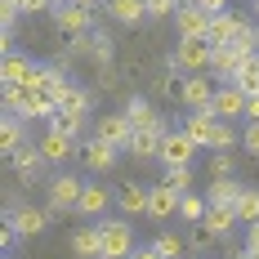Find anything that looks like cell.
<instances>
[{"mask_svg":"<svg viewBox=\"0 0 259 259\" xmlns=\"http://www.w3.org/2000/svg\"><path fill=\"white\" fill-rule=\"evenodd\" d=\"M0 103L14 116H27V121H40V116H58V99L36 90V85H18V90H0Z\"/></svg>","mask_w":259,"mask_h":259,"instance_id":"6da1fadb","label":"cell"},{"mask_svg":"<svg viewBox=\"0 0 259 259\" xmlns=\"http://www.w3.org/2000/svg\"><path fill=\"white\" fill-rule=\"evenodd\" d=\"M210 54H214V45H210L206 36H179V45H175V54H170V67L197 76V72L210 67Z\"/></svg>","mask_w":259,"mask_h":259,"instance_id":"7a4b0ae2","label":"cell"},{"mask_svg":"<svg viewBox=\"0 0 259 259\" xmlns=\"http://www.w3.org/2000/svg\"><path fill=\"white\" fill-rule=\"evenodd\" d=\"M99 237H103V259H130L139 246H134V228L125 219H103L99 224Z\"/></svg>","mask_w":259,"mask_h":259,"instance_id":"3957f363","label":"cell"},{"mask_svg":"<svg viewBox=\"0 0 259 259\" xmlns=\"http://www.w3.org/2000/svg\"><path fill=\"white\" fill-rule=\"evenodd\" d=\"M54 27H58V36H85V31H94V9L90 5H80V0H72V5H54Z\"/></svg>","mask_w":259,"mask_h":259,"instance_id":"277c9868","label":"cell"},{"mask_svg":"<svg viewBox=\"0 0 259 259\" xmlns=\"http://www.w3.org/2000/svg\"><path fill=\"white\" fill-rule=\"evenodd\" d=\"M94 139H103V143H112V148H130L134 121L125 116V107H121V112H103V116L94 121Z\"/></svg>","mask_w":259,"mask_h":259,"instance_id":"5b68a950","label":"cell"},{"mask_svg":"<svg viewBox=\"0 0 259 259\" xmlns=\"http://www.w3.org/2000/svg\"><path fill=\"white\" fill-rule=\"evenodd\" d=\"M80 192H85V183H80L76 175H58V179H50V210L54 214L76 210L80 206Z\"/></svg>","mask_w":259,"mask_h":259,"instance_id":"8992f818","label":"cell"},{"mask_svg":"<svg viewBox=\"0 0 259 259\" xmlns=\"http://www.w3.org/2000/svg\"><path fill=\"white\" fill-rule=\"evenodd\" d=\"M36 148L45 152V161H50V165H63V161H72V156L80 152L76 139H72V134H63V130H54V125L45 130L40 139H36Z\"/></svg>","mask_w":259,"mask_h":259,"instance_id":"52a82bcc","label":"cell"},{"mask_svg":"<svg viewBox=\"0 0 259 259\" xmlns=\"http://www.w3.org/2000/svg\"><path fill=\"white\" fill-rule=\"evenodd\" d=\"M50 214H54V210H40V206H14L5 224H9L18 237H40V233H45V224H50Z\"/></svg>","mask_w":259,"mask_h":259,"instance_id":"ba28073f","label":"cell"},{"mask_svg":"<svg viewBox=\"0 0 259 259\" xmlns=\"http://www.w3.org/2000/svg\"><path fill=\"white\" fill-rule=\"evenodd\" d=\"M214 94H219V85H214L210 76H201V72H197V76H188V80H183L179 103L188 107V112H206V107L214 103Z\"/></svg>","mask_w":259,"mask_h":259,"instance_id":"9c48e42d","label":"cell"},{"mask_svg":"<svg viewBox=\"0 0 259 259\" xmlns=\"http://www.w3.org/2000/svg\"><path fill=\"white\" fill-rule=\"evenodd\" d=\"M246 27H250V23H246L241 14L224 9V14H214V18H210V31H206V40H210V45H237V36H241Z\"/></svg>","mask_w":259,"mask_h":259,"instance_id":"30bf717a","label":"cell"},{"mask_svg":"<svg viewBox=\"0 0 259 259\" xmlns=\"http://www.w3.org/2000/svg\"><path fill=\"white\" fill-rule=\"evenodd\" d=\"M179 206H183V192H179V188H170L165 179L152 183V206H148V219L165 224V219H175V214H179Z\"/></svg>","mask_w":259,"mask_h":259,"instance_id":"8fae6325","label":"cell"},{"mask_svg":"<svg viewBox=\"0 0 259 259\" xmlns=\"http://www.w3.org/2000/svg\"><path fill=\"white\" fill-rule=\"evenodd\" d=\"M214 130H219V116H214L210 107H206V112H188V116H183V134H188L197 148H214Z\"/></svg>","mask_w":259,"mask_h":259,"instance_id":"7c38bea8","label":"cell"},{"mask_svg":"<svg viewBox=\"0 0 259 259\" xmlns=\"http://www.w3.org/2000/svg\"><path fill=\"white\" fill-rule=\"evenodd\" d=\"M241 54L233 50V45H214V54H210V76L219 80V85H233L237 80V72H241Z\"/></svg>","mask_w":259,"mask_h":259,"instance_id":"4fadbf2b","label":"cell"},{"mask_svg":"<svg viewBox=\"0 0 259 259\" xmlns=\"http://www.w3.org/2000/svg\"><path fill=\"white\" fill-rule=\"evenodd\" d=\"M192 152H197V143H192L183 130H170L165 143H161V161H165V170H170V165H192Z\"/></svg>","mask_w":259,"mask_h":259,"instance_id":"5bb4252c","label":"cell"},{"mask_svg":"<svg viewBox=\"0 0 259 259\" xmlns=\"http://www.w3.org/2000/svg\"><path fill=\"white\" fill-rule=\"evenodd\" d=\"M40 165H45V152L31 148V143H27L23 152L9 156V170H14V179H18V183H36V179H40Z\"/></svg>","mask_w":259,"mask_h":259,"instance_id":"9a60e30c","label":"cell"},{"mask_svg":"<svg viewBox=\"0 0 259 259\" xmlns=\"http://www.w3.org/2000/svg\"><path fill=\"white\" fill-rule=\"evenodd\" d=\"M36 67H40V63H31V58H23V54H9V58L0 63V90H18V85H27Z\"/></svg>","mask_w":259,"mask_h":259,"instance_id":"2e32d148","label":"cell"},{"mask_svg":"<svg viewBox=\"0 0 259 259\" xmlns=\"http://www.w3.org/2000/svg\"><path fill=\"white\" fill-rule=\"evenodd\" d=\"M116 206H121V214H125V219H134V214H148V206H152V188H143V183H121Z\"/></svg>","mask_w":259,"mask_h":259,"instance_id":"e0dca14e","label":"cell"},{"mask_svg":"<svg viewBox=\"0 0 259 259\" xmlns=\"http://www.w3.org/2000/svg\"><path fill=\"white\" fill-rule=\"evenodd\" d=\"M125 116L134 121V130H156V134H170V130H165V121H161V112H156L148 99H139V94L125 103Z\"/></svg>","mask_w":259,"mask_h":259,"instance_id":"ac0fdd59","label":"cell"},{"mask_svg":"<svg viewBox=\"0 0 259 259\" xmlns=\"http://www.w3.org/2000/svg\"><path fill=\"white\" fill-rule=\"evenodd\" d=\"M210 112H214L219 121H233V116H246V94H241L237 85H219V94H214Z\"/></svg>","mask_w":259,"mask_h":259,"instance_id":"d6986e66","label":"cell"},{"mask_svg":"<svg viewBox=\"0 0 259 259\" xmlns=\"http://www.w3.org/2000/svg\"><path fill=\"white\" fill-rule=\"evenodd\" d=\"M116 152H121V148H112V143H103V139H90V143L80 148V161H85L94 175H107V170L116 165Z\"/></svg>","mask_w":259,"mask_h":259,"instance_id":"ffe728a7","label":"cell"},{"mask_svg":"<svg viewBox=\"0 0 259 259\" xmlns=\"http://www.w3.org/2000/svg\"><path fill=\"white\" fill-rule=\"evenodd\" d=\"M175 31H179V36H206V31H210V14L201 9V5H179Z\"/></svg>","mask_w":259,"mask_h":259,"instance_id":"44dd1931","label":"cell"},{"mask_svg":"<svg viewBox=\"0 0 259 259\" xmlns=\"http://www.w3.org/2000/svg\"><path fill=\"white\" fill-rule=\"evenodd\" d=\"M72 255L76 259H103V237H99V224H85L72 233Z\"/></svg>","mask_w":259,"mask_h":259,"instance_id":"7402d4cb","label":"cell"},{"mask_svg":"<svg viewBox=\"0 0 259 259\" xmlns=\"http://www.w3.org/2000/svg\"><path fill=\"white\" fill-rule=\"evenodd\" d=\"M107 206H112V192H107L103 183H85L76 214H85V219H99V214H107Z\"/></svg>","mask_w":259,"mask_h":259,"instance_id":"603a6c76","label":"cell"},{"mask_svg":"<svg viewBox=\"0 0 259 259\" xmlns=\"http://www.w3.org/2000/svg\"><path fill=\"white\" fill-rule=\"evenodd\" d=\"M161 143H165V134H156V130H134V139H130L125 152L134 161H156L161 156Z\"/></svg>","mask_w":259,"mask_h":259,"instance_id":"cb8c5ba5","label":"cell"},{"mask_svg":"<svg viewBox=\"0 0 259 259\" xmlns=\"http://www.w3.org/2000/svg\"><path fill=\"white\" fill-rule=\"evenodd\" d=\"M23 148H27L23 143V116L5 112V116H0V152L14 156V152H23Z\"/></svg>","mask_w":259,"mask_h":259,"instance_id":"d4e9b609","label":"cell"},{"mask_svg":"<svg viewBox=\"0 0 259 259\" xmlns=\"http://www.w3.org/2000/svg\"><path fill=\"white\" fill-rule=\"evenodd\" d=\"M103 9H107V18H116V23H125V27H139L148 18V5L143 0H107Z\"/></svg>","mask_w":259,"mask_h":259,"instance_id":"484cf974","label":"cell"},{"mask_svg":"<svg viewBox=\"0 0 259 259\" xmlns=\"http://www.w3.org/2000/svg\"><path fill=\"white\" fill-rule=\"evenodd\" d=\"M241 188H246V183H237V179H210V188H206V201H210V206H237Z\"/></svg>","mask_w":259,"mask_h":259,"instance_id":"4316f807","label":"cell"},{"mask_svg":"<svg viewBox=\"0 0 259 259\" xmlns=\"http://www.w3.org/2000/svg\"><path fill=\"white\" fill-rule=\"evenodd\" d=\"M58 112L85 116V112H90V90H80V85H67V90L58 94Z\"/></svg>","mask_w":259,"mask_h":259,"instance_id":"83f0119b","label":"cell"},{"mask_svg":"<svg viewBox=\"0 0 259 259\" xmlns=\"http://www.w3.org/2000/svg\"><path fill=\"white\" fill-rule=\"evenodd\" d=\"M201 224H206V228H210L214 237H224V233H228V228L237 224V210H233V206H210Z\"/></svg>","mask_w":259,"mask_h":259,"instance_id":"f1b7e54d","label":"cell"},{"mask_svg":"<svg viewBox=\"0 0 259 259\" xmlns=\"http://www.w3.org/2000/svg\"><path fill=\"white\" fill-rule=\"evenodd\" d=\"M233 210H237V224H259V188H241Z\"/></svg>","mask_w":259,"mask_h":259,"instance_id":"f546056e","label":"cell"},{"mask_svg":"<svg viewBox=\"0 0 259 259\" xmlns=\"http://www.w3.org/2000/svg\"><path fill=\"white\" fill-rule=\"evenodd\" d=\"M237 90L250 99V94H259V54H250L246 63H241V72H237V80H233Z\"/></svg>","mask_w":259,"mask_h":259,"instance_id":"4dcf8cb0","label":"cell"},{"mask_svg":"<svg viewBox=\"0 0 259 259\" xmlns=\"http://www.w3.org/2000/svg\"><path fill=\"white\" fill-rule=\"evenodd\" d=\"M206 210H210L206 197H192V192H183V206H179V219H183V224H201V219H206Z\"/></svg>","mask_w":259,"mask_h":259,"instance_id":"1f68e13d","label":"cell"},{"mask_svg":"<svg viewBox=\"0 0 259 259\" xmlns=\"http://www.w3.org/2000/svg\"><path fill=\"white\" fill-rule=\"evenodd\" d=\"M152 246H156V255H161V259H183V250H188L179 233H161Z\"/></svg>","mask_w":259,"mask_h":259,"instance_id":"d6a6232c","label":"cell"},{"mask_svg":"<svg viewBox=\"0 0 259 259\" xmlns=\"http://www.w3.org/2000/svg\"><path fill=\"white\" fill-rule=\"evenodd\" d=\"M112 36H107V31H94V40H90V58H94V63H99V67H107V63H112Z\"/></svg>","mask_w":259,"mask_h":259,"instance_id":"836d02e7","label":"cell"},{"mask_svg":"<svg viewBox=\"0 0 259 259\" xmlns=\"http://www.w3.org/2000/svg\"><path fill=\"white\" fill-rule=\"evenodd\" d=\"M214 241H219V237L210 233L206 224H192V237H188V246H192L197 255H206V250H210V246H214Z\"/></svg>","mask_w":259,"mask_h":259,"instance_id":"e575fe53","label":"cell"},{"mask_svg":"<svg viewBox=\"0 0 259 259\" xmlns=\"http://www.w3.org/2000/svg\"><path fill=\"white\" fill-rule=\"evenodd\" d=\"M50 125H54V130H63V134H72V139H76L80 130H85V116H72V112H58V116H50Z\"/></svg>","mask_w":259,"mask_h":259,"instance_id":"d590c367","label":"cell"},{"mask_svg":"<svg viewBox=\"0 0 259 259\" xmlns=\"http://www.w3.org/2000/svg\"><path fill=\"white\" fill-rule=\"evenodd\" d=\"M233 143H241V134L233 130V121H219V130H214V152H228Z\"/></svg>","mask_w":259,"mask_h":259,"instance_id":"8d00e7d4","label":"cell"},{"mask_svg":"<svg viewBox=\"0 0 259 259\" xmlns=\"http://www.w3.org/2000/svg\"><path fill=\"white\" fill-rule=\"evenodd\" d=\"M143 5H148V18H175L183 0H143Z\"/></svg>","mask_w":259,"mask_h":259,"instance_id":"74e56055","label":"cell"},{"mask_svg":"<svg viewBox=\"0 0 259 259\" xmlns=\"http://www.w3.org/2000/svg\"><path fill=\"white\" fill-rule=\"evenodd\" d=\"M165 183L179 188V192H188V183H192V165H170V170H165Z\"/></svg>","mask_w":259,"mask_h":259,"instance_id":"f35d334b","label":"cell"},{"mask_svg":"<svg viewBox=\"0 0 259 259\" xmlns=\"http://www.w3.org/2000/svg\"><path fill=\"white\" fill-rule=\"evenodd\" d=\"M210 175H214V179H233V156L214 152V156H210Z\"/></svg>","mask_w":259,"mask_h":259,"instance_id":"ab89813d","label":"cell"},{"mask_svg":"<svg viewBox=\"0 0 259 259\" xmlns=\"http://www.w3.org/2000/svg\"><path fill=\"white\" fill-rule=\"evenodd\" d=\"M156 94H161V99H179V94H183V80L175 85V72H165V76H156Z\"/></svg>","mask_w":259,"mask_h":259,"instance_id":"60d3db41","label":"cell"},{"mask_svg":"<svg viewBox=\"0 0 259 259\" xmlns=\"http://www.w3.org/2000/svg\"><path fill=\"white\" fill-rule=\"evenodd\" d=\"M241 148H246V156H259V121H246V134H241Z\"/></svg>","mask_w":259,"mask_h":259,"instance_id":"b9f144b4","label":"cell"},{"mask_svg":"<svg viewBox=\"0 0 259 259\" xmlns=\"http://www.w3.org/2000/svg\"><path fill=\"white\" fill-rule=\"evenodd\" d=\"M246 255L259 259V224H250V233H246Z\"/></svg>","mask_w":259,"mask_h":259,"instance_id":"7bdbcfd3","label":"cell"},{"mask_svg":"<svg viewBox=\"0 0 259 259\" xmlns=\"http://www.w3.org/2000/svg\"><path fill=\"white\" fill-rule=\"evenodd\" d=\"M23 5H27V0H0V14H9V18H18V14H23Z\"/></svg>","mask_w":259,"mask_h":259,"instance_id":"ee69618b","label":"cell"},{"mask_svg":"<svg viewBox=\"0 0 259 259\" xmlns=\"http://www.w3.org/2000/svg\"><path fill=\"white\" fill-rule=\"evenodd\" d=\"M246 121H259V94H250V99H246Z\"/></svg>","mask_w":259,"mask_h":259,"instance_id":"f6af8a7d","label":"cell"},{"mask_svg":"<svg viewBox=\"0 0 259 259\" xmlns=\"http://www.w3.org/2000/svg\"><path fill=\"white\" fill-rule=\"evenodd\" d=\"M130 259H161V255H156V246H139Z\"/></svg>","mask_w":259,"mask_h":259,"instance_id":"bcb514c9","label":"cell"},{"mask_svg":"<svg viewBox=\"0 0 259 259\" xmlns=\"http://www.w3.org/2000/svg\"><path fill=\"white\" fill-rule=\"evenodd\" d=\"M228 259H250V255H246V250H233V255H228Z\"/></svg>","mask_w":259,"mask_h":259,"instance_id":"7dc6e473","label":"cell"},{"mask_svg":"<svg viewBox=\"0 0 259 259\" xmlns=\"http://www.w3.org/2000/svg\"><path fill=\"white\" fill-rule=\"evenodd\" d=\"M80 5H90V9H94V5H107V0H80Z\"/></svg>","mask_w":259,"mask_h":259,"instance_id":"c3c4849f","label":"cell"},{"mask_svg":"<svg viewBox=\"0 0 259 259\" xmlns=\"http://www.w3.org/2000/svg\"><path fill=\"white\" fill-rule=\"evenodd\" d=\"M54 5H72V0H54Z\"/></svg>","mask_w":259,"mask_h":259,"instance_id":"681fc988","label":"cell"},{"mask_svg":"<svg viewBox=\"0 0 259 259\" xmlns=\"http://www.w3.org/2000/svg\"><path fill=\"white\" fill-rule=\"evenodd\" d=\"M250 5H259V0H250Z\"/></svg>","mask_w":259,"mask_h":259,"instance_id":"f907efd6","label":"cell"},{"mask_svg":"<svg viewBox=\"0 0 259 259\" xmlns=\"http://www.w3.org/2000/svg\"><path fill=\"white\" fill-rule=\"evenodd\" d=\"M255 31H259V27H255Z\"/></svg>","mask_w":259,"mask_h":259,"instance_id":"816d5d0a","label":"cell"}]
</instances>
